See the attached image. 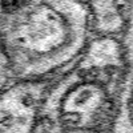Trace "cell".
I'll return each instance as SVG.
<instances>
[{"label": "cell", "instance_id": "6da1fadb", "mask_svg": "<svg viewBox=\"0 0 133 133\" xmlns=\"http://www.w3.org/2000/svg\"><path fill=\"white\" fill-rule=\"evenodd\" d=\"M93 36L85 0H0V40L14 81L56 79Z\"/></svg>", "mask_w": 133, "mask_h": 133}, {"label": "cell", "instance_id": "7a4b0ae2", "mask_svg": "<svg viewBox=\"0 0 133 133\" xmlns=\"http://www.w3.org/2000/svg\"><path fill=\"white\" fill-rule=\"evenodd\" d=\"M125 76V71H96L76 63L51 80L37 128L44 133H109Z\"/></svg>", "mask_w": 133, "mask_h": 133}, {"label": "cell", "instance_id": "3957f363", "mask_svg": "<svg viewBox=\"0 0 133 133\" xmlns=\"http://www.w3.org/2000/svg\"><path fill=\"white\" fill-rule=\"evenodd\" d=\"M49 83L15 81L0 92V133H35Z\"/></svg>", "mask_w": 133, "mask_h": 133}, {"label": "cell", "instance_id": "277c9868", "mask_svg": "<svg viewBox=\"0 0 133 133\" xmlns=\"http://www.w3.org/2000/svg\"><path fill=\"white\" fill-rule=\"evenodd\" d=\"M132 91H123L120 105L109 133H133V116L130 110Z\"/></svg>", "mask_w": 133, "mask_h": 133}, {"label": "cell", "instance_id": "5b68a950", "mask_svg": "<svg viewBox=\"0 0 133 133\" xmlns=\"http://www.w3.org/2000/svg\"><path fill=\"white\" fill-rule=\"evenodd\" d=\"M14 81V77L11 75L9 65L5 57V53L2 45V40H0V92H3L5 88H8Z\"/></svg>", "mask_w": 133, "mask_h": 133}, {"label": "cell", "instance_id": "8992f818", "mask_svg": "<svg viewBox=\"0 0 133 133\" xmlns=\"http://www.w3.org/2000/svg\"><path fill=\"white\" fill-rule=\"evenodd\" d=\"M130 110H132V116H133V91H132V96H130Z\"/></svg>", "mask_w": 133, "mask_h": 133}]
</instances>
